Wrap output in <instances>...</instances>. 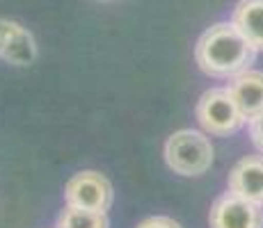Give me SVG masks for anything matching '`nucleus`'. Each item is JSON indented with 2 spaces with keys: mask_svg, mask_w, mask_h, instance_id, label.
Returning <instances> with one entry per match:
<instances>
[{
  "mask_svg": "<svg viewBox=\"0 0 263 228\" xmlns=\"http://www.w3.org/2000/svg\"><path fill=\"white\" fill-rule=\"evenodd\" d=\"M256 53L234 23H215L195 46L197 67L211 78H234L254 64Z\"/></svg>",
  "mask_w": 263,
  "mask_h": 228,
  "instance_id": "nucleus-1",
  "label": "nucleus"
},
{
  "mask_svg": "<svg viewBox=\"0 0 263 228\" xmlns=\"http://www.w3.org/2000/svg\"><path fill=\"white\" fill-rule=\"evenodd\" d=\"M165 160L179 176H204L213 164V146L199 130H176L165 144Z\"/></svg>",
  "mask_w": 263,
  "mask_h": 228,
  "instance_id": "nucleus-2",
  "label": "nucleus"
},
{
  "mask_svg": "<svg viewBox=\"0 0 263 228\" xmlns=\"http://www.w3.org/2000/svg\"><path fill=\"white\" fill-rule=\"evenodd\" d=\"M197 121L204 128V133L227 137L242 128L245 116L238 110L229 89H209L197 103Z\"/></svg>",
  "mask_w": 263,
  "mask_h": 228,
  "instance_id": "nucleus-3",
  "label": "nucleus"
},
{
  "mask_svg": "<svg viewBox=\"0 0 263 228\" xmlns=\"http://www.w3.org/2000/svg\"><path fill=\"white\" fill-rule=\"evenodd\" d=\"M67 205L85 208V210L108 212L115 201V192L110 180L99 171H80L64 187Z\"/></svg>",
  "mask_w": 263,
  "mask_h": 228,
  "instance_id": "nucleus-4",
  "label": "nucleus"
},
{
  "mask_svg": "<svg viewBox=\"0 0 263 228\" xmlns=\"http://www.w3.org/2000/svg\"><path fill=\"white\" fill-rule=\"evenodd\" d=\"M211 228H263V205L227 192L211 208Z\"/></svg>",
  "mask_w": 263,
  "mask_h": 228,
  "instance_id": "nucleus-5",
  "label": "nucleus"
},
{
  "mask_svg": "<svg viewBox=\"0 0 263 228\" xmlns=\"http://www.w3.org/2000/svg\"><path fill=\"white\" fill-rule=\"evenodd\" d=\"M229 192L263 205V155H247L229 171Z\"/></svg>",
  "mask_w": 263,
  "mask_h": 228,
  "instance_id": "nucleus-6",
  "label": "nucleus"
},
{
  "mask_svg": "<svg viewBox=\"0 0 263 228\" xmlns=\"http://www.w3.org/2000/svg\"><path fill=\"white\" fill-rule=\"evenodd\" d=\"M227 89L231 91L245 121H252L263 112V71H242L231 78Z\"/></svg>",
  "mask_w": 263,
  "mask_h": 228,
  "instance_id": "nucleus-7",
  "label": "nucleus"
},
{
  "mask_svg": "<svg viewBox=\"0 0 263 228\" xmlns=\"http://www.w3.org/2000/svg\"><path fill=\"white\" fill-rule=\"evenodd\" d=\"M231 23L256 50H263V0H240L234 9Z\"/></svg>",
  "mask_w": 263,
  "mask_h": 228,
  "instance_id": "nucleus-8",
  "label": "nucleus"
},
{
  "mask_svg": "<svg viewBox=\"0 0 263 228\" xmlns=\"http://www.w3.org/2000/svg\"><path fill=\"white\" fill-rule=\"evenodd\" d=\"M0 57L5 62L14 64V67H30L37 59V42H34L32 32L18 23L16 30L12 32V37H9V42L5 44Z\"/></svg>",
  "mask_w": 263,
  "mask_h": 228,
  "instance_id": "nucleus-9",
  "label": "nucleus"
},
{
  "mask_svg": "<svg viewBox=\"0 0 263 228\" xmlns=\"http://www.w3.org/2000/svg\"><path fill=\"white\" fill-rule=\"evenodd\" d=\"M58 228H110L105 212L67 205L58 217Z\"/></svg>",
  "mask_w": 263,
  "mask_h": 228,
  "instance_id": "nucleus-10",
  "label": "nucleus"
},
{
  "mask_svg": "<svg viewBox=\"0 0 263 228\" xmlns=\"http://www.w3.org/2000/svg\"><path fill=\"white\" fill-rule=\"evenodd\" d=\"M138 228H183L179 221H174L172 217H149V219L140 221Z\"/></svg>",
  "mask_w": 263,
  "mask_h": 228,
  "instance_id": "nucleus-11",
  "label": "nucleus"
},
{
  "mask_svg": "<svg viewBox=\"0 0 263 228\" xmlns=\"http://www.w3.org/2000/svg\"><path fill=\"white\" fill-rule=\"evenodd\" d=\"M250 137H252V144L263 153V112L250 121Z\"/></svg>",
  "mask_w": 263,
  "mask_h": 228,
  "instance_id": "nucleus-12",
  "label": "nucleus"
},
{
  "mask_svg": "<svg viewBox=\"0 0 263 228\" xmlns=\"http://www.w3.org/2000/svg\"><path fill=\"white\" fill-rule=\"evenodd\" d=\"M16 21H7V18H0V53H3L5 44L9 42V37H12V32L16 30Z\"/></svg>",
  "mask_w": 263,
  "mask_h": 228,
  "instance_id": "nucleus-13",
  "label": "nucleus"
}]
</instances>
